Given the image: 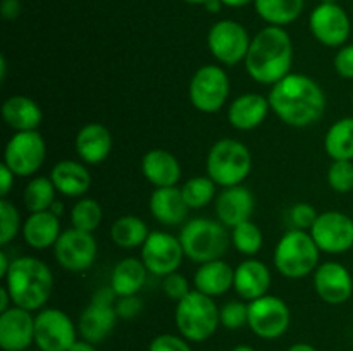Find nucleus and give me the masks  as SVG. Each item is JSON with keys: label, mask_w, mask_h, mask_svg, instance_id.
Masks as SVG:
<instances>
[{"label": "nucleus", "mask_w": 353, "mask_h": 351, "mask_svg": "<svg viewBox=\"0 0 353 351\" xmlns=\"http://www.w3.org/2000/svg\"><path fill=\"white\" fill-rule=\"evenodd\" d=\"M268 100L272 112L292 127L312 126L326 110L323 88L312 78L296 72L272 85Z\"/></svg>", "instance_id": "f257e3e1"}, {"label": "nucleus", "mask_w": 353, "mask_h": 351, "mask_svg": "<svg viewBox=\"0 0 353 351\" xmlns=\"http://www.w3.org/2000/svg\"><path fill=\"white\" fill-rule=\"evenodd\" d=\"M293 64V43L281 26H265L252 38L245 57V69L255 83L276 85L290 74Z\"/></svg>", "instance_id": "f03ea898"}, {"label": "nucleus", "mask_w": 353, "mask_h": 351, "mask_svg": "<svg viewBox=\"0 0 353 351\" xmlns=\"http://www.w3.org/2000/svg\"><path fill=\"white\" fill-rule=\"evenodd\" d=\"M12 305L24 310H41L54 291V274L45 262L37 257H19L12 260L3 277Z\"/></svg>", "instance_id": "7ed1b4c3"}, {"label": "nucleus", "mask_w": 353, "mask_h": 351, "mask_svg": "<svg viewBox=\"0 0 353 351\" xmlns=\"http://www.w3.org/2000/svg\"><path fill=\"white\" fill-rule=\"evenodd\" d=\"M179 241L185 257L195 264H207L224 257L230 248L231 236L228 234L226 226H223L219 220L196 217L181 227Z\"/></svg>", "instance_id": "20e7f679"}, {"label": "nucleus", "mask_w": 353, "mask_h": 351, "mask_svg": "<svg viewBox=\"0 0 353 351\" xmlns=\"http://www.w3.org/2000/svg\"><path fill=\"white\" fill-rule=\"evenodd\" d=\"M321 250L310 233L300 229L286 231L274 250L276 270L288 279H302L319 267Z\"/></svg>", "instance_id": "39448f33"}, {"label": "nucleus", "mask_w": 353, "mask_h": 351, "mask_svg": "<svg viewBox=\"0 0 353 351\" xmlns=\"http://www.w3.org/2000/svg\"><path fill=\"white\" fill-rule=\"evenodd\" d=\"M207 176L217 186H238L252 171V153L247 145L233 138L216 141L207 153Z\"/></svg>", "instance_id": "423d86ee"}, {"label": "nucleus", "mask_w": 353, "mask_h": 351, "mask_svg": "<svg viewBox=\"0 0 353 351\" xmlns=\"http://www.w3.org/2000/svg\"><path fill=\"white\" fill-rule=\"evenodd\" d=\"M219 312L221 308L210 296L195 289L176 305V327L185 339L202 343L214 336L219 327Z\"/></svg>", "instance_id": "0eeeda50"}, {"label": "nucleus", "mask_w": 353, "mask_h": 351, "mask_svg": "<svg viewBox=\"0 0 353 351\" xmlns=\"http://www.w3.org/2000/svg\"><path fill=\"white\" fill-rule=\"evenodd\" d=\"M230 78L221 65L207 64L196 69L188 86L192 105L203 114H216L230 96Z\"/></svg>", "instance_id": "6e6552de"}, {"label": "nucleus", "mask_w": 353, "mask_h": 351, "mask_svg": "<svg viewBox=\"0 0 353 351\" xmlns=\"http://www.w3.org/2000/svg\"><path fill=\"white\" fill-rule=\"evenodd\" d=\"M252 38L247 28L233 19H221L209 30L207 47L219 64L236 65L245 62Z\"/></svg>", "instance_id": "1a4fd4ad"}, {"label": "nucleus", "mask_w": 353, "mask_h": 351, "mask_svg": "<svg viewBox=\"0 0 353 351\" xmlns=\"http://www.w3.org/2000/svg\"><path fill=\"white\" fill-rule=\"evenodd\" d=\"M292 312L285 299L265 295L248 301V327L261 339H278L288 330Z\"/></svg>", "instance_id": "9d476101"}, {"label": "nucleus", "mask_w": 353, "mask_h": 351, "mask_svg": "<svg viewBox=\"0 0 353 351\" xmlns=\"http://www.w3.org/2000/svg\"><path fill=\"white\" fill-rule=\"evenodd\" d=\"M47 147L38 131H21L16 133L6 145L3 164L19 178L37 174L43 165Z\"/></svg>", "instance_id": "9b49d317"}, {"label": "nucleus", "mask_w": 353, "mask_h": 351, "mask_svg": "<svg viewBox=\"0 0 353 351\" xmlns=\"http://www.w3.org/2000/svg\"><path fill=\"white\" fill-rule=\"evenodd\" d=\"M114 298H117L112 288H103L95 292L92 303L79 315L78 332L85 341L97 344L102 343L114 330L117 322V312Z\"/></svg>", "instance_id": "f8f14e48"}, {"label": "nucleus", "mask_w": 353, "mask_h": 351, "mask_svg": "<svg viewBox=\"0 0 353 351\" xmlns=\"http://www.w3.org/2000/svg\"><path fill=\"white\" fill-rule=\"evenodd\" d=\"M78 329L68 313L43 308L34 317V344L40 351H69L76 343Z\"/></svg>", "instance_id": "ddd939ff"}, {"label": "nucleus", "mask_w": 353, "mask_h": 351, "mask_svg": "<svg viewBox=\"0 0 353 351\" xmlns=\"http://www.w3.org/2000/svg\"><path fill=\"white\" fill-rule=\"evenodd\" d=\"M183 258H185V251H183L179 237L165 231H152L141 246V262L150 274L159 275V277L178 272Z\"/></svg>", "instance_id": "4468645a"}, {"label": "nucleus", "mask_w": 353, "mask_h": 351, "mask_svg": "<svg viewBox=\"0 0 353 351\" xmlns=\"http://www.w3.org/2000/svg\"><path fill=\"white\" fill-rule=\"evenodd\" d=\"M99 244L93 233L71 229L62 231L57 243L54 244V255L57 264L69 272L88 270L95 264Z\"/></svg>", "instance_id": "2eb2a0df"}, {"label": "nucleus", "mask_w": 353, "mask_h": 351, "mask_svg": "<svg viewBox=\"0 0 353 351\" xmlns=\"http://www.w3.org/2000/svg\"><path fill=\"white\" fill-rule=\"evenodd\" d=\"M309 233L324 253L340 255L353 248V219L338 210L319 213Z\"/></svg>", "instance_id": "dca6fc26"}, {"label": "nucleus", "mask_w": 353, "mask_h": 351, "mask_svg": "<svg viewBox=\"0 0 353 351\" xmlns=\"http://www.w3.org/2000/svg\"><path fill=\"white\" fill-rule=\"evenodd\" d=\"M312 36L324 47H343L352 31L347 10L338 3H319L309 17Z\"/></svg>", "instance_id": "f3484780"}, {"label": "nucleus", "mask_w": 353, "mask_h": 351, "mask_svg": "<svg viewBox=\"0 0 353 351\" xmlns=\"http://www.w3.org/2000/svg\"><path fill=\"white\" fill-rule=\"evenodd\" d=\"M314 289L327 305H343L353 295V279L340 262H326L314 272Z\"/></svg>", "instance_id": "a211bd4d"}, {"label": "nucleus", "mask_w": 353, "mask_h": 351, "mask_svg": "<svg viewBox=\"0 0 353 351\" xmlns=\"http://www.w3.org/2000/svg\"><path fill=\"white\" fill-rule=\"evenodd\" d=\"M34 343V317L30 310L10 306L0 313V348L3 351H26Z\"/></svg>", "instance_id": "6ab92c4d"}, {"label": "nucleus", "mask_w": 353, "mask_h": 351, "mask_svg": "<svg viewBox=\"0 0 353 351\" xmlns=\"http://www.w3.org/2000/svg\"><path fill=\"white\" fill-rule=\"evenodd\" d=\"M255 210L254 193L245 186H230L216 196V215L226 227H236L238 224L250 220Z\"/></svg>", "instance_id": "aec40b11"}, {"label": "nucleus", "mask_w": 353, "mask_h": 351, "mask_svg": "<svg viewBox=\"0 0 353 351\" xmlns=\"http://www.w3.org/2000/svg\"><path fill=\"white\" fill-rule=\"evenodd\" d=\"M271 270L264 262L257 258H247L234 268V291L241 299L254 301L268 295L271 288Z\"/></svg>", "instance_id": "412c9836"}, {"label": "nucleus", "mask_w": 353, "mask_h": 351, "mask_svg": "<svg viewBox=\"0 0 353 351\" xmlns=\"http://www.w3.org/2000/svg\"><path fill=\"white\" fill-rule=\"evenodd\" d=\"M74 148L81 162L99 165L112 151V134L103 124H86L76 134Z\"/></svg>", "instance_id": "4be33fe9"}, {"label": "nucleus", "mask_w": 353, "mask_h": 351, "mask_svg": "<svg viewBox=\"0 0 353 351\" xmlns=\"http://www.w3.org/2000/svg\"><path fill=\"white\" fill-rule=\"evenodd\" d=\"M269 110L271 105L265 96L259 93H243L228 107V120L234 129L250 131L264 123Z\"/></svg>", "instance_id": "5701e85b"}, {"label": "nucleus", "mask_w": 353, "mask_h": 351, "mask_svg": "<svg viewBox=\"0 0 353 351\" xmlns=\"http://www.w3.org/2000/svg\"><path fill=\"white\" fill-rule=\"evenodd\" d=\"M150 212L164 226H179L188 217L190 209L183 198L181 188L169 186V188H155L150 196Z\"/></svg>", "instance_id": "b1692460"}, {"label": "nucleus", "mask_w": 353, "mask_h": 351, "mask_svg": "<svg viewBox=\"0 0 353 351\" xmlns=\"http://www.w3.org/2000/svg\"><path fill=\"white\" fill-rule=\"evenodd\" d=\"M141 172H143L145 179L155 188L176 186L181 179V165H179L178 158L161 148H155L143 155Z\"/></svg>", "instance_id": "393cba45"}, {"label": "nucleus", "mask_w": 353, "mask_h": 351, "mask_svg": "<svg viewBox=\"0 0 353 351\" xmlns=\"http://www.w3.org/2000/svg\"><path fill=\"white\" fill-rule=\"evenodd\" d=\"M50 179L55 189L69 198H79L92 186V176L85 164L76 160H61L52 167Z\"/></svg>", "instance_id": "a878e982"}, {"label": "nucleus", "mask_w": 353, "mask_h": 351, "mask_svg": "<svg viewBox=\"0 0 353 351\" xmlns=\"http://www.w3.org/2000/svg\"><path fill=\"white\" fill-rule=\"evenodd\" d=\"M196 291L216 298L230 291L234 284V268L224 260H212L200 264L193 277Z\"/></svg>", "instance_id": "bb28decb"}, {"label": "nucleus", "mask_w": 353, "mask_h": 351, "mask_svg": "<svg viewBox=\"0 0 353 351\" xmlns=\"http://www.w3.org/2000/svg\"><path fill=\"white\" fill-rule=\"evenodd\" d=\"M21 233L31 248L47 250L54 246L61 236V220L50 210L30 213V217L24 220Z\"/></svg>", "instance_id": "cd10ccee"}, {"label": "nucleus", "mask_w": 353, "mask_h": 351, "mask_svg": "<svg viewBox=\"0 0 353 351\" xmlns=\"http://www.w3.org/2000/svg\"><path fill=\"white\" fill-rule=\"evenodd\" d=\"M2 117L9 127L16 133L21 131H37L43 119L40 105L24 95H14L3 102Z\"/></svg>", "instance_id": "c85d7f7f"}, {"label": "nucleus", "mask_w": 353, "mask_h": 351, "mask_svg": "<svg viewBox=\"0 0 353 351\" xmlns=\"http://www.w3.org/2000/svg\"><path fill=\"white\" fill-rule=\"evenodd\" d=\"M147 267L138 258L130 257L117 262L110 274V288L116 292L117 298L124 296H137L141 291L145 281H147Z\"/></svg>", "instance_id": "c756f323"}, {"label": "nucleus", "mask_w": 353, "mask_h": 351, "mask_svg": "<svg viewBox=\"0 0 353 351\" xmlns=\"http://www.w3.org/2000/svg\"><path fill=\"white\" fill-rule=\"evenodd\" d=\"M255 12L269 26H286L302 16L305 0H254Z\"/></svg>", "instance_id": "7c9ffc66"}, {"label": "nucleus", "mask_w": 353, "mask_h": 351, "mask_svg": "<svg viewBox=\"0 0 353 351\" xmlns=\"http://www.w3.org/2000/svg\"><path fill=\"white\" fill-rule=\"evenodd\" d=\"M324 150L333 160H353V117H343L327 129Z\"/></svg>", "instance_id": "2f4dec72"}, {"label": "nucleus", "mask_w": 353, "mask_h": 351, "mask_svg": "<svg viewBox=\"0 0 353 351\" xmlns=\"http://www.w3.org/2000/svg\"><path fill=\"white\" fill-rule=\"evenodd\" d=\"M148 234H150V231H148L145 220H141L137 215L119 217L110 227V240L114 241V244L124 248V250H133L138 246L141 248L147 241Z\"/></svg>", "instance_id": "473e14b6"}, {"label": "nucleus", "mask_w": 353, "mask_h": 351, "mask_svg": "<svg viewBox=\"0 0 353 351\" xmlns=\"http://www.w3.org/2000/svg\"><path fill=\"white\" fill-rule=\"evenodd\" d=\"M55 186L50 178L45 176H37L26 184L23 193V203L28 212H45L50 210L52 203L55 202Z\"/></svg>", "instance_id": "72a5a7b5"}, {"label": "nucleus", "mask_w": 353, "mask_h": 351, "mask_svg": "<svg viewBox=\"0 0 353 351\" xmlns=\"http://www.w3.org/2000/svg\"><path fill=\"white\" fill-rule=\"evenodd\" d=\"M216 182L209 176H195L181 186L183 198L193 210L203 209L216 198Z\"/></svg>", "instance_id": "f704fd0d"}, {"label": "nucleus", "mask_w": 353, "mask_h": 351, "mask_svg": "<svg viewBox=\"0 0 353 351\" xmlns=\"http://www.w3.org/2000/svg\"><path fill=\"white\" fill-rule=\"evenodd\" d=\"M102 206L93 198H81L71 209V226L74 229L93 233L102 224Z\"/></svg>", "instance_id": "c9c22d12"}, {"label": "nucleus", "mask_w": 353, "mask_h": 351, "mask_svg": "<svg viewBox=\"0 0 353 351\" xmlns=\"http://www.w3.org/2000/svg\"><path fill=\"white\" fill-rule=\"evenodd\" d=\"M231 243L234 244V248L241 255L254 257V255L261 251L264 236H262V231L257 224L247 220V222H241L236 227H233V231H231Z\"/></svg>", "instance_id": "e433bc0d"}, {"label": "nucleus", "mask_w": 353, "mask_h": 351, "mask_svg": "<svg viewBox=\"0 0 353 351\" xmlns=\"http://www.w3.org/2000/svg\"><path fill=\"white\" fill-rule=\"evenodd\" d=\"M23 226H21L19 210L10 203L9 200H0V244L6 246L9 244L17 234L21 233Z\"/></svg>", "instance_id": "4c0bfd02"}, {"label": "nucleus", "mask_w": 353, "mask_h": 351, "mask_svg": "<svg viewBox=\"0 0 353 351\" xmlns=\"http://www.w3.org/2000/svg\"><path fill=\"white\" fill-rule=\"evenodd\" d=\"M327 182L336 193H350L353 189V162L333 160L327 169Z\"/></svg>", "instance_id": "58836bf2"}, {"label": "nucleus", "mask_w": 353, "mask_h": 351, "mask_svg": "<svg viewBox=\"0 0 353 351\" xmlns=\"http://www.w3.org/2000/svg\"><path fill=\"white\" fill-rule=\"evenodd\" d=\"M219 317L221 323H223L226 329H241V327L248 326V303L240 301V299L228 301L226 305L221 306Z\"/></svg>", "instance_id": "ea45409f"}, {"label": "nucleus", "mask_w": 353, "mask_h": 351, "mask_svg": "<svg viewBox=\"0 0 353 351\" xmlns=\"http://www.w3.org/2000/svg\"><path fill=\"white\" fill-rule=\"evenodd\" d=\"M319 213L317 210L314 209L310 203H295V205L290 209L288 212V219L292 222L293 229H300V231H310L312 229L314 222L317 220Z\"/></svg>", "instance_id": "a19ab883"}, {"label": "nucleus", "mask_w": 353, "mask_h": 351, "mask_svg": "<svg viewBox=\"0 0 353 351\" xmlns=\"http://www.w3.org/2000/svg\"><path fill=\"white\" fill-rule=\"evenodd\" d=\"M162 289H164L165 296L174 301H181L185 296H188L192 292L190 289V282L186 281V277L179 272H172V274L165 275L164 282H162Z\"/></svg>", "instance_id": "79ce46f5"}, {"label": "nucleus", "mask_w": 353, "mask_h": 351, "mask_svg": "<svg viewBox=\"0 0 353 351\" xmlns=\"http://www.w3.org/2000/svg\"><path fill=\"white\" fill-rule=\"evenodd\" d=\"M148 351H192L188 339L176 334H161L148 344Z\"/></svg>", "instance_id": "37998d69"}, {"label": "nucleus", "mask_w": 353, "mask_h": 351, "mask_svg": "<svg viewBox=\"0 0 353 351\" xmlns=\"http://www.w3.org/2000/svg\"><path fill=\"white\" fill-rule=\"evenodd\" d=\"M334 69L345 79H353V43L343 45L334 57Z\"/></svg>", "instance_id": "c03bdc74"}, {"label": "nucleus", "mask_w": 353, "mask_h": 351, "mask_svg": "<svg viewBox=\"0 0 353 351\" xmlns=\"http://www.w3.org/2000/svg\"><path fill=\"white\" fill-rule=\"evenodd\" d=\"M141 308H143V303L137 296H124V298L117 299L116 303L117 317H121V319H134L137 315H140Z\"/></svg>", "instance_id": "a18cd8bd"}, {"label": "nucleus", "mask_w": 353, "mask_h": 351, "mask_svg": "<svg viewBox=\"0 0 353 351\" xmlns=\"http://www.w3.org/2000/svg\"><path fill=\"white\" fill-rule=\"evenodd\" d=\"M14 172L6 164L0 165V196L6 198L14 186Z\"/></svg>", "instance_id": "49530a36"}, {"label": "nucleus", "mask_w": 353, "mask_h": 351, "mask_svg": "<svg viewBox=\"0 0 353 351\" xmlns=\"http://www.w3.org/2000/svg\"><path fill=\"white\" fill-rule=\"evenodd\" d=\"M0 12H2L3 19H7V21L16 19V17L21 14L19 0H2V6H0Z\"/></svg>", "instance_id": "de8ad7c7"}, {"label": "nucleus", "mask_w": 353, "mask_h": 351, "mask_svg": "<svg viewBox=\"0 0 353 351\" xmlns=\"http://www.w3.org/2000/svg\"><path fill=\"white\" fill-rule=\"evenodd\" d=\"M10 303H12V298H10L9 291H7L6 284L0 288V313L6 312V310L10 308Z\"/></svg>", "instance_id": "09e8293b"}, {"label": "nucleus", "mask_w": 353, "mask_h": 351, "mask_svg": "<svg viewBox=\"0 0 353 351\" xmlns=\"http://www.w3.org/2000/svg\"><path fill=\"white\" fill-rule=\"evenodd\" d=\"M69 351H97L95 344L90 343V341H76L74 344H72L71 348H69Z\"/></svg>", "instance_id": "8fccbe9b"}, {"label": "nucleus", "mask_w": 353, "mask_h": 351, "mask_svg": "<svg viewBox=\"0 0 353 351\" xmlns=\"http://www.w3.org/2000/svg\"><path fill=\"white\" fill-rule=\"evenodd\" d=\"M10 264L12 262H9V257L6 255V251H0V277H6L7 272H9L10 268Z\"/></svg>", "instance_id": "3c124183"}, {"label": "nucleus", "mask_w": 353, "mask_h": 351, "mask_svg": "<svg viewBox=\"0 0 353 351\" xmlns=\"http://www.w3.org/2000/svg\"><path fill=\"white\" fill-rule=\"evenodd\" d=\"M221 2H223V6H226V7H234V9H240V7L248 6V3L254 2V0H221Z\"/></svg>", "instance_id": "603ef678"}, {"label": "nucleus", "mask_w": 353, "mask_h": 351, "mask_svg": "<svg viewBox=\"0 0 353 351\" xmlns=\"http://www.w3.org/2000/svg\"><path fill=\"white\" fill-rule=\"evenodd\" d=\"M203 7H205L209 12L216 14V12H219L221 7H223V2H221V0H207V2L203 3Z\"/></svg>", "instance_id": "864d4df0"}, {"label": "nucleus", "mask_w": 353, "mask_h": 351, "mask_svg": "<svg viewBox=\"0 0 353 351\" xmlns=\"http://www.w3.org/2000/svg\"><path fill=\"white\" fill-rule=\"evenodd\" d=\"M288 351H317V350L309 343H296L293 344V346H290Z\"/></svg>", "instance_id": "5fc2aeb1"}, {"label": "nucleus", "mask_w": 353, "mask_h": 351, "mask_svg": "<svg viewBox=\"0 0 353 351\" xmlns=\"http://www.w3.org/2000/svg\"><path fill=\"white\" fill-rule=\"evenodd\" d=\"M50 212L54 213V215L61 217L62 213H64V203H62V202H57V200H55V202L52 203V206H50Z\"/></svg>", "instance_id": "6e6d98bb"}, {"label": "nucleus", "mask_w": 353, "mask_h": 351, "mask_svg": "<svg viewBox=\"0 0 353 351\" xmlns=\"http://www.w3.org/2000/svg\"><path fill=\"white\" fill-rule=\"evenodd\" d=\"M6 76H7V62L6 57H0V81H6Z\"/></svg>", "instance_id": "4d7b16f0"}, {"label": "nucleus", "mask_w": 353, "mask_h": 351, "mask_svg": "<svg viewBox=\"0 0 353 351\" xmlns=\"http://www.w3.org/2000/svg\"><path fill=\"white\" fill-rule=\"evenodd\" d=\"M231 351H255V350L252 346H248V344H240V346H234Z\"/></svg>", "instance_id": "13d9d810"}, {"label": "nucleus", "mask_w": 353, "mask_h": 351, "mask_svg": "<svg viewBox=\"0 0 353 351\" xmlns=\"http://www.w3.org/2000/svg\"><path fill=\"white\" fill-rule=\"evenodd\" d=\"M186 3H193V6H203L207 0H185Z\"/></svg>", "instance_id": "bf43d9fd"}, {"label": "nucleus", "mask_w": 353, "mask_h": 351, "mask_svg": "<svg viewBox=\"0 0 353 351\" xmlns=\"http://www.w3.org/2000/svg\"><path fill=\"white\" fill-rule=\"evenodd\" d=\"M321 3H338V0H321Z\"/></svg>", "instance_id": "052dcab7"}]
</instances>
